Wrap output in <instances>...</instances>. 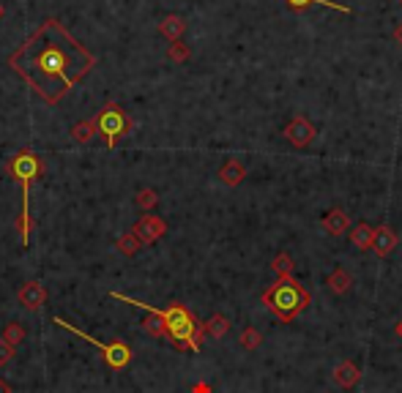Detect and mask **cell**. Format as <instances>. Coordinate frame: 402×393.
Returning <instances> with one entry per match:
<instances>
[{"instance_id":"1","label":"cell","mask_w":402,"mask_h":393,"mask_svg":"<svg viewBox=\"0 0 402 393\" xmlns=\"http://www.w3.org/2000/svg\"><path fill=\"white\" fill-rule=\"evenodd\" d=\"M8 66L33 87L47 104H61L93 71L96 55L80 44L61 20H47L8 55Z\"/></svg>"},{"instance_id":"2","label":"cell","mask_w":402,"mask_h":393,"mask_svg":"<svg viewBox=\"0 0 402 393\" xmlns=\"http://www.w3.org/2000/svg\"><path fill=\"white\" fill-rule=\"evenodd\" d=\"M110 298L124 301V303H129V306H137V309H143V311H153V314H159V320L165 322L167 339L175 344V347L189 350V352L200 350L203 336H206V325H203V322H197V320H194V314H191L184 303H170L167 309H156V306L143 303V301H137V298H129V295H124V292H110Z\"/></svg>"},{"instance_id":"3","label":"cell","mask_w":402,"mask_h":393,"mask_svg":"<svg viewBox=\"0 0 402 393\" xmlns=\"http://www.w3.org/2000/svg\"><path fill=\"white\" fill-rule=\"evenodd\" d=\"M6 172L22 186V213H20V222H17V232H20L22 246H28L30 232H33V219H30V210H28V200H30V186L42 178L44 162L39 159L36 150L22 147L20 153H14V156L6 162Z\"/></svg>"},{"instance_id":"4","label":"cell","mask_w":402,"mask_h":393,"mask_svg":"<svg viewBox=\"0 0 402 393\" xmlns=\"http://www.w3.org/2000/svg\"><path fill=\"white\" fill-rule=\"evenodd\" d=\"M309 303L312 295L296 276H276V282H271L268 290L263 292V306H268L279 322H293Z\"/></svg>"},{"instance_id":"5","label":"cell","mask_w":402,"mask_h":393,"mask_svg":"<svg viewBox=\"0 0 402 393\" xmlns=\"http://www.w3.org/2000/svg\"><path fill=\"white\" fill-rule=\"evenodd\" d=\"M93 121H96V131L105 137L110 150H115V145L134 128L131 115H129L121 104H115V102H107L105 107H102V112H99Z\"/></svg>"},{"instance_id":"6","label":"cell","mask_w":402,"mask_h":393,"mask_svg":"<svg viewBox=\"0 0 402 393\" xmlns=\"http://www.w3.org/2000/svg\"><path fill=\"white\" fill-rule=\"evenodd\" d=\"M55 322L61 325V328H66L69 333H74V336H80V339H85V341H90L96 350L102 352V358H105V363L110 366V369H126L129 363H131V347H129L126 341H99V339H93L90 333L80 331L77 325H71V322H66L64 317H55Z\"/></svg>"},{"instance_id":"7","label":"cell","mask_w":402,"mask_h":393,"mask_svg":"<svg viewBox=\"0 0 402 393\" xmlns=\"http://www.w3.org/2000/svg\"><path fill=\"white\" fill-rule=\"evenodd\" d=\"M285 140L290 143L293 147H298V150H304V147L312 145V140L318 137V128L309 123L304 115H296V118H290V123L285 126Z\"/></svg>"},{"instance_id":"8","label":"cell","mask_w":402,"mask_h":393,"mask_svg":"<svg viewBox=\"0 0 402 393\" xmlns=\"http://www.w3.org/2000/svg\"><path fill=\"white\" fill-rule=\"evenodd\" d=\"M167 222L165 219H159V216H153V213H146L137 224H134V235H137V241L143 243V246H150V243H156L159 238H165L167 235Z\"/></svg>"},{"instance_id":"9","label":"cell","mask_w":402,"mask_h":393,"mask_svg":"<svg viewBox=\"0 0 402 393\" xmlns=\"http://www.w3.org/2000/svg\"><path fill=\"white\" fill-rule=\"evenodd\" d=\"M17 301H20V306H25V309L39 311L47 303V290L42 287V282H28L17 292Z\"/></svg>"},{"instance_id":"10","label":"cell","mask_w":402,"mask_h":393,"mask_svg":"<svg viewBox=\"0 0 402 393\" xmlns=\"http://www.w3.org/2000/svg\"><path fill=\"white\" fill-rule=\"evenodd\" d=\"M400 243V238H397V232L389 227V224H378L375 229V241H372V251L378 254V257H389L394 248Z\"/></svg>"},{"instance_id":"11","label":"cell","mask_w":402,"mask_h":393,"mask_svg":"<svg viewBox=\"0 0 402 393\" xmlns=\"http://www.w3.org/2000/svg\"><path fill=\"white\" fill-rule=\"evenodd\" d=\"M334 382L339 388H356L361 382V369L353 361H342L337 369H334Z\"/></svg>"},{"instance_id":"12","label":"cell","mask_w":402,"mask_h":393,"mask_svg":"<svg viewBox=\"0 0 402 393\" xmlns=\"http://www.w3.org/2000/svg\"><path fill=\"white\" fill-rule=\"evenodd\" d=\"M350 227V219H348V213L342 210V207H331L326 216H323V229L329 232V235H345Z\"/></svg>"},{"instance_id":"13","label":"cell","mask_w":402,"mask_h":393,"mask_svg":"<svg viewBox=\"0 0 402 393\" xmlns=\"http://www.w3.org/2000/svg\"><path fill=\"white\" fill-rule=\"evenodd\" d=\"M244 178H247V167L241 164L238 159H227L225 164L219 167V181L225 186H238Z\"/></svg>"},{"instance_id":"14","label":"cell","mask_w":402,"mask_h":393,"mask_svg":"<svg viewBox=\"0 0 402 393\" xmlns=\"http://www.w3.org/2000/svg\"><path fill=\"white\" fill-rule=\"evenodd\" d=\"M159 33H162L167 42H181V36L187 33V20L178 17V14H167L165 20L159 22Z\"/></svg>"},{"instance_id":"15","label":"cell","mask_w":402,"mask_h":393,"mask_svg":"<svg viewBox=\"0 0 402 393\" xmlns=\"http://www.w3.org/2000/svg\"><path fill=\"white\" fill-rule=\"evenodd\" d=\"M372 241H375V227L370 224H356L350 229V246L356 251H370L372 248Z\"/></svg>"},{"instance_id":"16","label":"cell","mask_w":402,"mask_h":393,"mask_svg":"<svg viewBox=\"0 0 402 393\" xmlns=\"http://www.w3.org/2000/svg\"><path fill=\"white\" fill-rule=\"evenodd\" d=\"M326 284H329V290L334 292V295H345V292L350 290V284H353V276L345 268H334V273H329Z\"/></svg>"},{"instance_id":"17","label":"cell","mask_w":402,"mask_h":393,"mask_svg":"<svg viewBox=\"0 0 402 393\" xmlns=\"http://www.w3.org/2000/svg\"><path fill=\"white\" fill-rule=\"evenodd\" d=\"M293 11H304V8H309V6H326V8H334V11H342V14H350L353 8H348V6H339L334 0H285Z\"/></svg>"},{"instance_id":"18","label":"cell","mask_w":402,"mask_h":393,"mask_svg":"<svg viewBox=\"0 0 402 393\" xmlns=\"http://www.w3.org/2000/svg\"><path fill=\"white\" fill-rule=\"evenodd\" d=\"M230 331V320L225 317V314H211L208 317V322H206V333L213 336V339H225Z\"/></svg>"},{"instance_id":"19","label":"cell","mask_w":402,"mask_h":393,"mask_svg":"<svg viewBox=\"0 0 402 393\" xmlns=\"http://www.w3.org/2000/svg\"><path fill=\"white\" fill-rule=\"evenodd\" d=\"M93 134H99L96 131V121L93 118H85L80 123L71 126V137L77 140V143H88V140H93Z\"/></svg>"},{"instance_id":"20","label":"cell","mask_w":402,"mask_h":393,"mask_svg":"<svg viewBox=\"0 0 402 393\" xmlns=\"http://www.w3.org/2000/svg\"><path fill=\"white\" fill-rule=\"evenodd\" d=\"M25 336H28V331H25V325L22 322H8L6 328H3V341L6 344H11V347H20L22 341H25Z\"/></svg>"},{"instance_id":"21","label":"cell","mask_w":402,"mask_h":393,"mask_svg":"<svg viewBox=\"0 0 402 393\" xmlns=\"http://www.w3.org/2000/svg\"><path fill=\"white\" fill-rule=\"evenodd\" d=\"M148 317L143 320V328H146V333L148 336H153V339H167V331H165V322L159 320V314H153V311H146Z\"/></svg>"},{"instance_id":"22","label":"cell","mask_w":402,"mask_h":393,"mask_svg":"<svg viewBox=\"0 0 402 393\" xmlns=\"http://www.w3.org/2000/svg\"><path fill=\"white\" fill-rule=\"evenodd\" d=\"M140 246H143V243L137 241V235H134V232H126V235H121V238L115 241V248H118L124 257H134V254L140 251Z\"/></svg>"},{"instance_id":"23","label":"cell","mask_w":402,"mask_h":393,"mask_svg":"<svg viewBox=\"0 0 402 393\" xmlns=\"http://www.w3.org/2000/svg\"><path fill=\"white\" fill-rule=\"evenodd\" d=\"M293 268H296V262H293V257L288 251L276 254L274 262H271V270H274L276 276H293Z\"/></svg>"},{"instance_id":"24","label":"cell","mask_w":402,"mask_h":393,"mask_svg":"<svg viewBox=\"0 0 402 393\" xmlns=\"http://www.w3.org/2000/svg\"><path fill=\"white\" fill-rule=\"evenodd\" d=\"M238 344L244 347V350H257L260 344H263V333L257 331V328H244L241 331V336H238Z\"/></svg>"},{"instance_id":"25","label":"cell","mask_w":402,"mask_h":393,"mask_svg":"<svg viewBox=\"0 0 402 393\" xmlns=\"http://www.w3.org/2000/svg\"><path fill=\"white\" fill-rule=\"evenodd\" d=\"M191 58V49H189V44H184V42H172L170 44V49H167V61L170 63H187Z\"/></svg>"},{"instance_id":"26","label":"cell","mask_w":402,"mask_h":393,"mask_svg":"<svg viewBox=\"0 0 402 393\" xmlns=\"http://www.w3.org/2000/svg\"><path fill=\"white\" fill-rule=\"evenodd\" d=\"M134 202H137V207H143V210H150V207L159 202V194L153 188H140L137 197H134Z\"/></svg>"},{"instance_id":"27","label":"cell","mask_w":402,"mask_h":393,"mask_svg":"<svg viewBox=\"0 0 402 393\" xmlns=\"http://www.w3.org/2000/svg\"><path fill=\"white\" fill-rule=\"evenodd\" d=\"M14 355H17V347H11V344H6V341L0 339V366L11 363V361H14Z\"/></svg>"},{"instance_id":"28","label":"cell","mask_w":402,"mask_h":393,"mask_svg":"<svg viewBox=\"0 0 402 393\" xmlns=\"http://www.w3.org/2000/svg\"><path fill=\"white\" fill-rule=\"evenodd\" d=\"M191 393H211V385H208V382H197V385L191 388Z\"/></svg>"},{"instance_id":"29","label":"cell","mask_w":402,"mask_h":393,"mask_svg":"<svg viewBox=\"0 0 402 393\" xmlns=\"http://www.w3.org/2000/svg\"><path fill=\"white\" fill-rule=\"evenodd\" d=\"M0 393H14V388H11L6 380H0Z\"/></svg>"},{"instance_id":"30","label":"cell","mask_w":402,"mask_h":393,"mask_svg":"<svg viewBox=\"0 0 402 393\" xmlns=\"http://www.w3.org/2000/svg\"><path fill=\"white\" fill-rule=\"evenodd\" d=\"M394 42H397V44H400V47H402V22H400V28L394 30Z\"/></svg>"},{"instance_id":"31","label":"cell","mask_w":402,"mask_h":393,"mask_svg":"<svg viewBox=\"0 0 402 393\" xmlns=\"http://www.w3.org/2000/svg\"><path fill=\"white\" fill-rule=\"evenodd\" d=\"M394 331H397V336H400V339H402V320H400V322H397V328H394Z\"/></svg>"},{"instance_id":"32","label":"cell","mask_w":402,"mask_h":393,"mask_svg":"<svg viewBox=\"0 0 402 393\" xmlns=\"http://www.w3.org/2000/svg\"><path fill=\"white\" fill-rule=\"evenodd\" d=\"M3 14H6V8H3V6H0V17H3Z\"/></svg>"},{"instance_id":"33","label":"cell","mask_w":402,"mask_h":393,"mask_svg":"<svg viewBox=\"0 0 402 393\" xmlns=\"http://www.w3.org/2000/svg\"><path fill=\"white\" fill-rule=\"evenodd\" d=\"M400 3H402V0H400Z\"/></svg>"}]
</instances>
